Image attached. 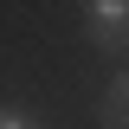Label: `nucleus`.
I'll return each mask as SVG.
<instances>
[{"label":"nucleus","mask_w":129,"mask_h":129,"mask_svg":"<svg viewBox=\"0 0 129 129\" xmlns=\"http://www.w3.org/2000/svg\"><path fill=\"white\" fill-rule=\"evenodd\" d=\"M84 39L97 52H123L129 45V0H90L84 7Z\"/></svg>","instance_id":"obj_1"},{"label":"nucleus","mask_w":129,"mask_h":129,"mask_svg":"<svg viewBox=\"0 0 129 129\" xmlns=\"http://www.w3.org/2000/svg\"><path fill=\"white\" fill-rule=\"evenodd\" d=\"M97 116H103V129H129V71H116V78H110Z\"/></svg>","instance_id":"obj_2"},{"label":"nucleus","mask_w":129,"mask_h":129,"mask_svg":"<svg viewBox=\"0 0 129 129\" xmlns=\"http://www.w3.org/2000/svg\"><path fill=\"white\" fill-rule=\"evenodd\" d=\"M0 129H45L32 110H0Z\"/></svg>","instance_id":"obj_3"}]
</instances>
